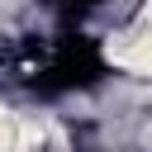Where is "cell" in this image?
Returning <instances> with one entry per match:
<instances>
[{"label": "cell", "mask_w": 152, "mask_h": 152, "mask_svg": "<svg viewBox=\"0 0 152 152\" xmlns=\"http://www.w3.org/2000/svg\"><path fill=\"white\" fill-rule=\"evenodd\" d=\"M100 57H104V66H114L133 81H152V0H142L133 10V19L100 43Z\"/></svg>", "instance_id": "cell-1"}, {"label": "cell", "mask_w": 152, "mask_h": 152, "mask_svg": "<svg viewBox=\"0 0 152 152\" xmlns=\"http://www.w3.org/2000/svg\"><path fill=\"white\" fill-rule=\"evenodd\" d=\"M138 142H142V152H152V119L142 124V133H138Z\"/></svg>", "instance_id": "cell-2"}]
</instances>
